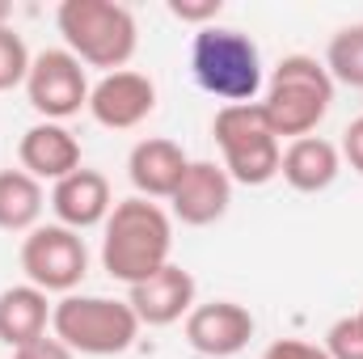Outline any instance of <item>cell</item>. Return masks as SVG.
Segmentation results:
<instances>
[{
  "mask_svg": "<svg viewBox=\"0 0 363 359\" xmlns=\"http://www.w3.org/2000/svg\"><path fill=\"white\" fill-rule=\"evenodd\" d=\"M174 216L152 199H118L101 224V270L127 287L174 263Z\"/></svg>",
  "mask_w": 363,
  "mask_h": 359,
  "instance_id": "1",
  "label": "cell"
},
{
  "mask_svg": "<svg viewBox=\"0 0 363 359\" xmlns=\"http://www.w3.org/2000/svg\"><path fill=\"white\" fill-rule=\"evenodd\" d=\"M190 77L207 97H216L224 106L258 101V93L267 89L262 51L237 26H207V30L194 34V43H190Z\"/></svg>",
  "mask_w": 363,
  "mask_h": 359,
  "instance_id": "2",
  "label": "cell"
},
{
  "mask_svg": "<svg viewBox=\"0 0 363 359\" xmlns=\"http://www.w3.org/2000/svg\"><path fill=\"white\" fill-rule=\"evenodd\" d=\"M55 26L64 34V51L85 68H101V77L123 72L140 47L135 13L114 0H64L55 9Z\"/></svg>",
  "mask_w": 363,
  "mask_h": 359,
  "instance_id": "3",
  "label": "cell"
},
{
  "mask_svg": "<svg viewBox=\"0 0 363 359\" xmlns=\"http://www.w3.org/2000/svg\"><path fill=\"white\" fill-rule=\"evenodd\" d=\"M262 114L271 123V131L283 140H300L313 136L321 127V118L334 106V81L325 72V64L317 55H283L274 64V72L267 77L262 89Z\"/></svg>",
  "mask_w": 363,
  "mask_h": 359,
  "instance_id": "4",
  "label": "cell"
},
{
  "mask_svg": "<svg viewBox=\"0 0 363 359\" xmlns=\"http://www.w3.org/2000/svg\"><path fill=\"white\" fill-rule=\"evenodd\" d=\"M140 330L144 326L131 313V304L114 300V296H77L72 292L51 309V334L77 355H123L135 347Z\"/></svg>",
  "mask_w": 363,
  "mask_h": 359,
  "instance_id": "5",
  "label": "cell"
},
{
  "mask_svg": "<svg viewBox=\"0 0 363 359\" xmlns=\"http://www.w3.org/2000/svg\"><path fill=\"white\" fill-rule=\"evenodd\" d=\"M211 136L220 148V165L233 178V186H267L279 178L283 144L271 131L258 101L245 106H220L211 118Z\"/></svg>",
  "mask_w": 363,
  "mask_h": 359,
  "instance_id": "6",
  "label": "cell"
},
{
  "mask_svg": "<svg viewBox=\"0 0 363 359\" xmlns=\"http://www.w3.org/2000/svg\"><path fill=\"white\" fill-rule=\"evenodd\" d=\"M21 270H26V283H34L38 292L72 296L89 275L85 237L64 224H38L34 233L21 237Z\"/></svg>",
  "mask_w": 363,
  "mask_h": 359,
  "instance_id": "7",
  "label": "cell"
},
{
  "mask_svg": "<svg viewBox=\"0 0 363 359\" xmlns=\"http://www.w3.org/2000/svg\"><path fill=\"white\" fill-rule=\"evenodd\" d=\"M26 97L34 106V114L43 123H68L72 114L89 110V68L64 51V47H47L34 55L30 77H26Z\"/></svg>",
  "mask_w": 363,
  "mask_h": 359,
  "instance_id": "8",
  "label": "cell"
},
{
  "mask_svg": "<svg viewBox=\"0 0 363 359\" xmlns=\"http://www.w3.org/2000/svg\"><path fill=\"white\" fill-rule=\"evenodd\" d=\"M254 334H258V321L237 300H207V304H194L186 317V343L207 359L241 355Z\"/></svg>",
  "mask_w": 363,
  "mask_h": 359,
  "instance_id": "9",
  "label": "cell"
},
{
  "mask_svg": "<svg viewBox=\"0 0 363 359\" xmlns=\"http://www.w3.org/2000/svg\"><path fill=\"white\" fill-rule=\"evenodd\" d=\"M152 110H157V85H152V77H144L135 68L106 72L89 89V114L106 131H135L140 123H148Z\"/></svg>",
  "mask_w": 363,
  "mask_h": 359,
  "instance_id": "10",
  "label": "cell"
},
{
  "mask_svg": "<svg viewBox=\"0 0 363 359\" xmlns=\"http://www.w3.org/2000/svg\"><path fill=\"white\" fill-rule=\"evenodd\" d=\"M194 296H199V283L194 275L178 263H165L157 275H148L144 283L127 287V304L131 313L140 317V326H174V321H186L190 309H194Z\"/></svg>",
  "mask_w": 363,
  "mask_h": 359,
  "instance_id": "11",
  "label": "cell"
},
{
  "mask_svg": "<svg viewBox=\"0 0 363 359\" xmlns=\"http://www.w3.org/2000/svg\"><path fill=\"white\" fill-rule=\"evenodd\" d=\"M233 207V178L224 174V165L216 161H190L182 186L169 199V216L190 224V228H207L216 220H224Z\"/></svg>",
  "mask_w": 363,
  "mask_h": 359,
  "instance_id": "12",
  "label": "cell"
},
{
  "mask_svg": "<svg viewBox=\"0 0 363 359\" xmlns=\"http://www.w3.org/2000/svg\"><path fill=\"white\" fill-rule=\"evenodd\" d=\"M51 211H55V224L72 228V233H89L101 228L114 211V190L101 170L81 165L77 174H68L64 182L51 186Z\"/></svg>",
  "mask_w": 363,
  "mask_h": 359,
  "instance_id": "13",
  "label": "cell"
},
{
  "mask_svg": "<svg viewBox=\"0 0 363 359\" xmlns=\"http://www.w3.org/2000/svg\"><path fill=\"white\" fill-rule=\"evenodd\" d=\"M17 165L38 182H64L68 174L81 170V140L64 123H34L17 140Z\"/></svg>",
  "mask_w": 363,
  "mask_h": 359,
  "instance_id": "14",
  "label": "cell"
},
{
  "mask_svg": "<svg viewBox=\"0 0 363 359\" xmlns=\"http://www.w3.org/2000/svg\"><path fill=\"white\" fill-rule=\"evenodd\" d=\"M186 170H190V157L182 153V144L165 140V136H148L127 153V178L140 199H152V203L174 199Z\"/></svg>",
  "mask_w": 363,
  "mask_h": 359,
  "instance_id": "15",
  "label": "cell"
},
{
  "mask_svg": "<svg viewBox=\"0 0 363 359\" xmlns=\"http://www.w3.org/2000/svg\"><path fill=\"white\" fill-rule=\"evenodd\" d=\"M342 174V153L338 144H330L325 136H300L283 148V161H279V178L287 182L291 190L300 194H321L330 190Z\"/></svg>",
  "mask_w": 363,
  "mask_h": 359,
  "instance_id": "16",
  "label": "cell"
},
{
  "mask_svg": "<svg viewBox=\"0 0 363 359\" xmlns=\"http://www.w3.org/2000/svg\"><path fill=\"white\" fill-rule=\"evenodd\" d=\"M51 300L47 292H38L34 283H17V287H4L0 292V343L21 351L30 347L34 338L47 334L51 326Z\"/></svg>",
  "mask_w": 363,
  "mask_h": 359,
  "instance_id": "17",
  "label": "cell"
},
{
  "mask_svg": "<svg viewBox=\"0 0 363 359\" xmlns=\"http://www.w3.org/2000/svg\"><path fill=\"white\" fill-rule=\"evenodd\" d=\"M47 207L43 182L26 170H0V233H34Z\"/></svg>",
  "mask_w": 363,
  "mask_h": 359,
  "instance_id": "18",
  "label": "cell"
},
{
  "mask_svg": "<svg viewBox=\"0 0 363 359\" xmlns=\"http://www.w3.org/2000/svg\"><path fill=\"white\" fill-rule=\"evenodd\" d=\"M325 72L334 85H351V89H363V21L355 26H342L330 47H325Z\"/></svg>",
  "mask_w": 363,
  "mask_h": 359,
  "instance_id": "19",
  "label": "cell"
},
{
  "mask_svg": "<svg viewBox=\"0 0 363 359\" xmlns=\"http://www.w3.org/2000/svg\"><path fill=\"white\" fill-rule=\"evenodd\" d=\"M30 64H34V55H30L26 38H21L13 26H4V30H0V93H9V89H17V85H26V77H30Z\"/></svg>",
  "mask_w": 363,
  "mask_h": 359,
  "instance_id": "20",
  "label": "cell"
},
{
  "mask_svg": "<svg viewBox=\"0 0 363 359\" xmlns=\"http://www.w3.org/2000/svg\"><path fill=\"white\" fill-rule=\"evenodd\" d=\"M325 355L330 359H363V326L359 317H338L325 330Z\"/></svg>",
  "mask_w": 363,
  "mask_h": 359,
  "instance_id": "21",
  "label": "cell"
},
{
  "mask_svg": "<svg viewBox=\"0 0 363 359\" xmlns=\"http://www.w3.org/2000/svg\"><path fill=\"white\" fill-rule=\"evenodd\" d=\"M169 13L186 21V26H199V30H207V26H216V17L224 13V0H169Z\"/></svg>",
  "mask_w": 363,
  "mask_h": 359,
  "instance_id": "22",
  "label": "cell"
},
{
  "mask_svg": "<svg viewBox=\"0 0 363 359\" xmlns=\"http://www.w3.org/2000/svg\"><path fill=\"white\" fill-rule=\"evenodd\" d=\"M262 359H330V355H325V347H313V343H300V338H279L262 351Z\"/></svg>",
  "mask_w": 363,
  "mask_h": 359,
  "instance_id": "23",
  "label": "cell"
},
{
  "mask_svg": "<svg viewBox=\"0 0 363 359\" xmlns=\"http://www.w3.org/2000/svg\"><path fill=\"white\" fill-rule=\"evenodd\" d=\"M338 153H342V161L355 170L363 178V114L359 118H351L347 123V131H342V144H338Z\"/></svg>",
  "mask_w": 363,
  "mask_h": 359,
  "instance_id": "24",
  "label": "cell"
},
{
  "mask_svg": "<svg viewBox=\"0 0 363 359\" xmlns=\"http://www.w3.org/2000/svg\"><path fill=\"white\" fill-rule=\"evenodd\" d=\"M13 359H77V351H68L55 334H43V338H34L30 347L13 351Z\"/></svg>",
  "mask_w": 363,
  "mask_h": 359,
  "instance_id": "25",
  "label": "cell"
},
{
  "mask_svg": "<svg viewBox=\"0 0 363 359\" xmlns=\"http://www.w3.org/2000/svg\"><path fill=\"white\" fill-rule=\"evenodd\" d=\"M9 17H13V4H9V0H0V30L9 26Z\"/></svg>",
  "mask_w": 363,
  "mask_h": 359,
  "instance_id": "26",
  "label": "cell"
},
{
  "mask_svg": "<svg viewBox=\"0 0 363 359\" xmlns=\"http://www.w3.org/2000/svg\"><path fill=\"white\" fill-rule=\"evenodd\" d=\"M355 317H359V326H363V309H359V313H355Z\"/></svg>",
  "mask_w": 363,
  "mask_h": 359,
  "instance_id": "27",
  "label": "cell"
}]
</instances>
